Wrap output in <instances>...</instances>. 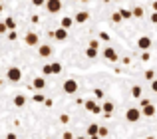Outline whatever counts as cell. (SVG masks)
<instances>
[{
	"mask_svg": "<svg viewBox=\"0 0 157 139\" xmlns=\"http://www.w3.org/2000/svg\"><path fill=\"white\" fill-rule=\"evenodd\" d=\"M32 100H34L36 103H44V101H46V97H44V93H40V92H38L34 97H32Z\"/></svg>",
	"mask_w": 157,
	"mask_h": 139,
	"instance_id": "obj_26",
	"label": "cell"
},
{
	"mask_svg": "<svg viewBox=\"0 0 157 139\" xmlns=\"http://www.w3.org/2000/svg\"><path fill=\"white\" fill-rule=\"evenodd\" d=\"M46 8L50 14H58V12H62V0H46Z\"/></svg>",
	"mask_w": 157,
	"mask_h": 139,
	"instance_id": "obj_4",
	"label": "cell"
},
{
	"mask_svg": "<svg viewBox=\"0 0 157 139\" xmlns=\"http://www.w3.org/2000/svg\"><path fill=\"white\" fill-rule=\"evenodd\" d=\"M62 139H76V137H74V135H72V133H70V131H66L64 135H62Z\"/></svg>",
	"mask_w": 157,
	"mask_h": 139,
	"instance_id": "obj_39",
	"label": "cell"
},
{
	"mask_svg": "<svg viewBox=\"0 0 157 139\" xmlns=\"http://www.w3.org/2000/svg\"><path fill=\"white\" fill-rule=\"evenodd\" d=\"M14 105L16 107H24V105H26V96H24V93H16L14 96Z\"/></svg>",
	"mask_w": 157,
	"mask_h": 139,
	"instance_id": "obj_17",
	"label": "cell"
},
{
	"mask_svg": "<svg viewBox=\"0 0 157 139\" xmlns=\"http://www.w3.org/2000/svg\"><path fill=\"white\" fill-rule=\"evenodd\" d=\"M98 131H100V125H96V123L88 125V135H98Z\"/></svg>",
	"mask_w": 157,
	"mask_h": 139,
	"instance_id": "obj_20",
	"label": "cell"
},
{
	"mask_svg": "<svg viewBox=\"0 0 157 139\" xmlns=\"http://www.w3.org/2000/svg\"><path fill=\"white\" fill-rule=\"evenodd\" d=\"M46 139H50V137H46Z\"/></svg>",
	"mask_w": 157,
	"mask_h": 139,
	"instance_id": "obj_52",
	"label": "cell"
},
{
	"mask_svg": "<svg viewBox=\"0 0 157 139\" xmlns=\"http://www.w3.org/2000/svg\"><path fill=\"white\" fill-rule=\"evenodd\" d=\"M0 84H2V80H0Z\"/></svg>",
	"mask_w": 157,
	"mask_h": 139,
	"instance_id": "obj_50",
	"label": "cell"
},
{
	"mask_svg": "<svg viewBox=\"0 0 157 139\" xmlns=\"http://www.w3.org/2000/svg\"><path fill=\"white\" fill-rule=\"evenodd\" d=\"M24 42L28 44V46H38V42H40V38H38V34L36 32H26V36H24Z\"/></svg>",
	"mask_w": 157,
	"mask_h": 139,
	"instance_id": "obj_9",
	"label": "cell"
},
{
	"mask_svg": "<svg viewBox=\"0 0 157 139\" xmlns=\"http://www.w3.org/2000/svg\"><path fill=\"white\" fill-rule=\"evenodd\" d=\"M147 103H151L147 97H141V100H139V107H143V105H147Z\"/></svg>",
	"mask_w": 157,
	"mask_h": 139,
	"instance_id": "obj_35",
	"label": "cell"
},
{
	"mask_svg": "<svg viewBox=\"0 0 157 139\" xmlns=\"http://www.w3.org/2000/svg\"><path fill=\"white\" fill-rule=\"evenodd\" d=\"M121 20H123V16L119 14V10H117V12H113V14H111V22H113V24H119V22H121Z\"/></svg>",
	"mask_w": 157,
	"mask_h": 139,
	"instance_id": "obj_23",
	"label": "cell"
},
{
	"mask_svg": "<svg viewBox=\"0 0 157 139\" xmlns=\"http://www.w3.org/2000/svg\"><path fill=\"white\" fill-rule=\"evenodd\" d=\"M52 72L54 73H62V64L60 62H54L52 64Z\"/></svg>",
	"mask_w": 157,
	"mask_h": 139,
	"instance_id": "obj_28",
	"label": "cell"
},
{
	"mask_svg": "<svg viewBox=\"0 0 157 139\" xmlns=\"http://www.w3.org/2000/svg\"><path fill=\"white\" fill-rule=\"evenodd\" d=\"M32 22L38 24V22H40V16H38V14H32Z\"/></svg>",
	"mask_w": 157,
	"mask_h": 139,
	"instance_id": "obj_40",
	"label": "cell"
},
{
	"mask_svg": "<svg viewBox=\"0 0 157 139\" xmlns=\"http://www.w3.org/2000/svg\"><path fill=\"white\" fill-rule=\"evenodd\" d=\"M34 6H46V0H32Z\"/></svg>",
	"mask_w": 157,
	"mask_h": 139,
	"instance_id": "obj_34",
	"label": "cell"
},
{
	"mask_svg": "<svg viewBox=\"0 0 157 139\" xmlns=\"http://www.w3.org/2000/svg\"><path fill=\"white\" fill-rule=\"evenodd\" d=\"M141 96H143L141 85H133V88H131V97H135V100H141Z\"/></svg>",
	"mask_w": 157,
	"mask_h": 139,
	"instance_id": "obj_18",
	"label": "cell"
},
{
	"mask_svg": "<svg viewBox=\"0 0 157 139\" xmlns=\"http://www.w3.org/2000/svg\"><path fill=\"white\" fill-rule=\"evenodd\" d=\"M131 12H133V18H143V8H141V6L131 8Z\"/></svg>",
	"mask_w": 157,
	"mask_h": 139,
	"instance_id": "obj_22",
	"label": "cell"
},
{
	"mask_svg": "<svg viewBox=\"0 0 157 139\" xmlns=\"http://www.w3.org/2000/svg\"><path fill=\"white\" fill-rule=\"evenodd\" d=\"M104 2H111V0H104Z\"/></svg>",
	"mask_w": 157,
	"mask_h": 139,
	"instance_id": "obj_49",
	"label": "cell"
},
{
	"mask_svg": "<svg viewBox=\"0 0 157 139\" xmlns=\"http://www.w3.org/2000/svg\"><path fill=\"white\" fill-rule=\"evenodd\" d=\"M104 58L107 60V62H111V64H115L119 60V56H117V52H115V48H104Z\"/></svg>",
	"mask_w": 157,
	"mask_h": 139,
	"instance_id": "obj_5",
	"label": "cell"
},
{
	"mask_svg": "<svg viewBox=\"0 0 157 139\" xmlns=\"http://www.w3.org/2000/svg\"><path fill=\"white\" fill-rule=\"evenodd\" d=\"M145 139H155V137H153V135H149V137H145Z\"/></svg>",
	"mask_w": 157,
	"mask_h": 139,
	"instance_id": "obj_46",
	"label": "cell"
},
{
	"mask_svg": "<svg viewBox=\"0 0 157 139\" xmlns=\"http://www.w3.org/2000/svg\"><path fill=\"white\" fill-rule=\"evenodd\" d=\"M149 20H151V22H153V24H157V12H151Z\"/></svg>",
	"mask_w": 157,
	"mask_h": 139,
	"instance_id": "obj_37",
	"label": "cell"
},
{
	"mask_svg": "<svg viewBox=\"0 0 157 139\" xmlns=\"http://www.w3.org/2000/svg\"><path fill=\"white\" fill-rule=\"evenodd\" d=\"M90 139H101L100 135H90Z\"/></svg>",
	"mask_w": 157,
	"mask_h": 139,
	"instance_id": "obj_43",
	"label": "cell"
},
{
	"mask_svg": "<svg viewBox=\"0 0 157 139\" xmlns=\"http://www.w3.org/2000/svg\"><path fill=\"white\" fill-rule=\"evenodd\" d=\"M151 92H153V93H157V80H153V81H151Z\"/></svg>",
	"mask_w": 157,
	"mask_h": 139,
	"instance_id": "obj_38",
	"label": "cell"
},
{
	"mask_svg": "<svg viewBox=\"0 0 157 139\" xmlns=\"http://www.w3.org/2000/svg\"><path fill=\"white\" fill-rule=\"evenodd\" d=\"M151 6H153V12H157V0H153V2H151Z\"/></svg>",
	"mask_w": 157,
	"mask_h": 139,
	"instance_id": "obj_42",
	"label": "cell"
},
{
	"mask_svg": "<svg viewBox=\"0 0 157 139\" xmlns=\"http://www.w3.org/2000/svg\"><path fill=\"white\" fill-rule=\"evenodd\" d=\"M143 77H145V80H149V81H153L155 80V72H153V70H147V72L143 73Z\"/></svg>",
	"mask_w": 157,
	"mask_h": 139,
	"instance_id": "obj_27",
	"label": "cell"
},
{
	"mask_svg": "<svg viewBox=\"0 0 157 139\" xmlns=\"http://www.w3.org/2000/svg\"><path fill=\"white\" fill-rule=\"evenodd\" d=\"M76 139H86V137H76Z\"/></svg>",
	"mask_w": 157,
	"mask_h": 139,
	"instance_id": "obj_47",
	"label": "cell"
},
{
	"mask_svg": "<svg viewBox=\"0 0 157 139\" xmlns=\"http://www.w3.org/2000/svg\"><path fill=\"white\" fill-rule=\"evenodd\" d=\"M149 60H151L149 52H141V62H149Z\"/></svg>",
	"mask_w": 157,
	"mask_h": 139,
	"instance_id": "obj_31",
	"label": "cell"
},
{
	"mask_svg": "<svg viewBox=\"0 0 157 139\" xmlns=\"http://www.w3.org/2000/svg\"><path fill=\"white\" fill-rule=\"evenodd\" d=\"M0 16H2V2H0Z\"/></svg>",
	"mask_w": 157,
	"mask_h": 139,
	"instance_id": "obj_44",
	"label": "cell"
},
{
	"mask_svg": "<svg viewBox=\"0 0 157 139\" xmlns=\"http://www.w3.org/2000/svg\"><path fill=\"white\" fill-rule=\"evenodd\" d=\"M101 113H104L105 117H111L113 115V103H111V101H104V103H101Z\"/></svg>",
	"mask_w": 157,
	"mask_h": 139,
	"instance_id": "obj_14",
	"label": "cell"
},
{
	"mask_svg": "<svg viewBox=\"0 0 157 139\" xmlns=\"http://www.w3.org/2000/svg\"><path fill=\"white\" fill-rule=\"evenodd\" d=\"M46 84H48V81H46V77H44V76H38V77L32 80V88L38 89V92H42V89L46 88Z\"/></svg>",
	"mask_w": 157,
	"mask_h": 139,
	"instance_id": "obj_10",
	"label": "cell"
},
{
	"mask_svg": "<svg viewBox=\"0 0 157 139\" xmlns=\"http://www.w3.org/2000/svg\"><path fill=\"white\" fill-rule=\"evenodd\" d=\"M4 22H6V26H8V30H16V20L12 18V16H8L6 20H4Z\"/></svg>",
	"mask_w": 157,
	"mask_h": 139,
	"instance_id": "obj_21",
	"label": "cell"
},
{
	"mask_svg": "<svg viewBox=\"0 0 157 139\" xmlns=\"http://www.w3.org/2000/svg\"><path fill=\"white\" fill-rule=\"evenodd\" d=\"M111 2H119V0H111Z\"/></svg>",
	"mask_w": 157,
	"mask_h": 139,
	"instance_id": "obj_48",
	"label": "cell"
},
{
	"mask_svg": "<svg viewBox=\"0 0 157 139\" xmlns=\"http://www.w3.org/2000/svg\"><path fill=\"white\" fill-rule=\"evenodd\" d=\"M137 48L141 52H149V48H151V38L149 36H141V38L137 40Z\"/></svg>",
	"mask_w": 157,
	"mask_h": 139,
	"instance_id": "obj_8",
	"label": "cell"
},
{
	"mask_svg": "<svg viewBox=\"0 0 157 139\" xmlns=\"http://www.w3.org/2000/svg\"><path fill=\"white\" fill-rule=\"evenodd\" d=\"M100 40H104V42H109V34H107V32H100Z\"/></svg>",
	"mask_w": 157,
	"mask_h": 139,
	"instance_id": "obj_33",
	"label": "cell"
},
{
	"mask_svg": "<svg viewBox=\"0 0 157 139\" xmlns=\"http://www.w3.org/2000/svg\"><path fill=\"white\" fill-rule=\"evenodd\" d=\"M98 48H100V42H98V40H92V42L88 44V48H86V58L96 60L98 58Z\"/></svg>",
	"mask_w": 157,
	"mask_h": 139,
	"instance_id": "obj_2",
	"label": "cell"
},
{
	"mask_svg": "<svg viewBox=\"0 0 157 139\" xmlns=\"http://www.w3.org/2000/svg\"><path fill=\"white\" fill-rule=\"evenodd\" d=\"M6 139H16V133H8V135H6Z\"/></svg>",
	"mask_w": 157,
	"mask_h": 139,
	"instance_id": "obj_41",
	"label": "cell"
},
{
	"mask_svg": "<svg viewBox=\"0 0 157 139\" xmlns=\"http://www.w3.org/2000/svg\"><path fill=\"white\" fill-rule=\"evenodd\" d=\"M119 14L123 16V20H129V18H133V12H131L129 8H121V10H119Z\"/></svg>",
	"mask_w": 157,
	"mask_h": 139,
	"instance_id": "obj_19",
	"label": "cell"
},
{
	"mask_svg": "<svg viewBox=\"0 0 157 139\" xmlns=\"http://www.w3.org/2000/svg\"><path fill=\"white\" fill-rule=\"evenodd\" d=\"M16 38H18V34H16V30H10V32H8V40H10V42H14Z\"/></svg>",
	"mask_w": 157,
	"mask_h": 139,
	"instance_id": "obj_30",
	"label": "cell"
},
{
	"mask_svg": "<svg viewBox=\"0 0 157 139\" xmlns=\"http://www.w3.org/2000/svg\"><path fill=\"white\" fill-rule=\"evenodd\" d=\"M155 111H157V109H155L153 103H147V105H143V107H141V113H143L145 117H153Z\"/></svg>",
	"mask_w": 157,
	"mask_h": 139,
	"instance_id": "obj_15",
	"label": "cell"
},
{
	"mask_svg": "<svg viewBox=\"0 0 157 139\" xmlns=\"http://www.w3.org/2000/svg\"><path fill=\"white\" fill-rule=\"evenodd\" d=\"M6 32H10L8 26H6V22H0V34H6Z\"/></svg>",
	"mask_w": 157,
	"mask_h": 139,
	"instance_id": "obj_32",
	"label": "cell"
},
{
	"mask_svg": "<svg viewBox=\"0 0 157 139\" xmlns=\"http://www.w3.org/2000/svg\"><path fill=\"white\" fill-rule=\"evenodd\" d=\"M42 73H44V76H52V64H44V66H42Z\"/></svg>",
	"mask_w": 157,
	"mask_h": 139,
	"instance_id": "obj_24",
	"label": "cell"
},
{
	"mask_svg": "<svg viewBox=\"0 0 157 139\" xmlns=\"http://www.w3.org/2000/svg\"><path fill=\"white\" fill-rule=\"evenodd\" d=\"M101 97H105V93H104V89H100V88H96V89H94V100H101Z\"/></svg>",
	"mask_w": 157,
	"mask_h": 139,
	"instance_id": "obj_25",
	"label": "cell"
},
{
	"mask_svg": "<svg viewBox=\"0 0 157 139\" xmlns=\"http://www.w3.org/2000/svg\"><path fill=\"white\" fill-rule=\"evenodd\" d=\"M84 107L88 109L90 113H101V105L100 103H96V100H88V101H84Z\"/></svg>",
	"mask_w": 157,
	"mask_h": 139,
	"instance_id": "obj_7",
	"label": "cell"
},
{
	"mask_svg": "<svg viewBox=\"0 0 157 139\" xmlns=\"http://www.w3.org/2000/svg\"><path fill=\"white\" fill-rule=\"evenodd\" d=\"M60 121H62V123H68V121H70V115H66V113H62V115H60Z\"/></svg>",
	"mask_w": 157,
	"mask_h": 139,
	"instance_id": "obj_36",
	"label": "cell"
},
{
	"mask_svg": "<svg viewBox=\"0 0 157 139\" xmlns=\"http://www.w3.org/2000/svg\"><path fill=\"white\" fill-rule=\"evenodd\" d=\"M54 38H56L58 42H66V40H68V30L60 26L58 30H54Z\"/></svg>",
	"mask_w": 157,
	"mask_h": 139,
	"instance_id": "obj_11",
	"label": "cell"
},
{
	"mask_svg": "<svg viewBox=\"0 0 157 139\" xmlns=\"http://www.w3.org/2000/svg\"><path fill=\"white\" fill-rule=\"evenodd\" d=\"M141 115H143L141 109H137V107H129L125 111V119L129 121V123H137V121L141 119Z\"/></svg>",
	"mask_w": 157,
	"mask_h": 139,
	"instance_id": "obj_1",
	"label": "cell"
},
{
	"mask_svg": "<svg viewBox=\"0 0 157 139\" xmlns=\"http://www.w3.org/2000/svg\"><path fill=\"white\" fill-rule=\"evenodd\" d=\"M76 92H78V81H76V80H66V81H64V93L74 96Z\"/></svg>",
	"mask_w": 157,
	"mask_h": 139,
	"instance_id": "obj_6",
	"label": "cell"
},
{
	"mask_svg": "<svg viewBox=\"0 0 157 139\" xmlns=\"http://www.w3.org/2000/svg\"><path fill=\"white\" fill-rule=\"evenodd\" d=\"M107 133H109V129H107V127H101V125H100V131H98V135H100V137H105Z\"/></svg>",
	"mask_w": 157,
	"mask_h": 139,
	"instance_id": "obj_29",
	"label": "cell"
},
{
	"mask_svg": "<svg viewBox=\"0 0 157 139\" xmlns=\"http://www.w3.org/2000/svg\"><path fill=\"white\" fill-rule=\"evenodd\" d=\"M80 2H84V4H88V2H90V0H80Z\"/></svg>",
	"mask_w": 157,
	"mask_h": 139,
	"instance_id": "obj_45",
	"label": "cell"
},
{
	"mask_svg": "<svg viewBox=\"0 0 157 139\" xmlns=\"http://www.w3.org/2000/svg\"><path fill=\"white\" fill-rule=\"evenodd\" d=\"M38 54H40V58H50L52 56V46H48V44L38 46Z\"/></svg>",
	"mask_w": 157,
	"mask_h": 139,
	"instance_id": "obj_13",
	"label": "cell"
},
{
	"mask_svg": "<svg viewBox=\"0 0 157 139\" xmlns=\"http://www.w3.org/2000/svg\"><path fill=\"white\" fill-rule=\"evenodd\" d=\"M74 22H76V20H74L72 16H62V20H60V26H62V28H66V30H70Z\"/></svg>",
	"mask_w": 157,
	"mask_h": 139,
	"instance_id": "obj_16",
	"label": "cell"
},
{
	"mask_svg": "<svg viewBox=\"0 0 157 139\" xmlns=\"http://www.w3.org/2000/svg\"><path fill=\"white\" fill-rule=\"evenodd\" d=\"M0 2H2V0H0Z\"/></svg>",
	"mask_w": 157,
	"mask_h": 139,
	"instance_id": "obj_53",
	"label": "cell"
},
{
	"mask_svg": "<svg viewBox=\"0 0 157 139\" xmlns=\"http://www.w3.org/2000/svg\"><path fill=\"white\" fill-rule=\"evenodd\" d=\"M74 20H76L78 24H84V22H88V20H90V12H88V10H80V12H76Z\"/></svg>",
	"mask_w": 157,
	"mask_h": 139,
	"instance_id": "obj_12",
	"label": "cell"
},
{
	"mask_svg": "<svg viewBox=\"0 0 157 139\" xmlns=\"http://www.w3.org/2000/svg\"><path fill=\"white\" fill-rule=\"evenodd\" d=\"M74 2H78V0H74Z\"/></svg>",
	"mask_w": 157,
	"mask_h": 139,
	"instance_id": "obj_51",
	"label": "cell"
},
{
	"mask_svg": "<svg viewBox=\"0 0 157 139\" xmlns=\"http://www.w3.org/2000/svg\"><path fill=\"white\" fill-rule=\"evenodd\" d=\"M6 80H10V81H20L22 80V70L20 68H16V66H12V68H8V72H6Z\"/></svg>",
	"mask_w": 157,
	"mask_h": 139,
	"instance_id": "obj_3",
	"label": "cell"
}]
</instances>
